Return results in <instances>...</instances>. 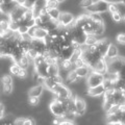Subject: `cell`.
<instances>
[{
	"instance_id": "cell-1",
	"label": "cell",
	"mask_w": 125,
	"mask_h": 125,
	"mask_svg": "<svg viewBox=\"0 0 125 125\" xmlns=\"http://www.w3.org/2000/svg\"><path fill=\"white\" fill-rule=\"evenodd\" d=\"M50 112L52 114L58 118L61 121L65 120V116L67 114V109H66V106L62 100L60 98H54V100L50 103Z\"/></svg>"
},
{
	"instance_id": "cell-2",
	"label": "cell",
	"mask_w": 125,
	"mask_h": 125,
	"mask_svg": "<svg viewBox=\"0 0 125 125\" xmlns=\"http://www.w3.org/2000/svg\"><path fill=\"white\" fill-rule=\"evenodd\" d=\"M108 4L109 2L105 1V0H97L94 1V3L89 6L87 10L88 14H100V13H105L108 10Z\"/></svg>"
},
{
	"instance_id": "cell-3",
	"label": "cell",
	"mask_w": 125,
	"mask_h": 125,
	"mask_svg": "<svg viewBox=\"0 0 125 125\" xmlns=\"http://www.w3.org/2000/svg\"><path fill=\"white\" fill-rule=\"evenodd\" d=\"M103 81H104L103 74H100L94 71H91V73L87 77L88 88H94V87H97V85H100L103 83Z\"/></svg>"
},
{
	"instance_id": "cell-4",
	"label": "cell",
	"mask_w": 125,
	"mask_h": 125,
	"mask_svg": "<svg viewBox=\"0 0 125 125\" xmlns=\"http://www.w3.org/2000/svg\"><path fill=\"white\" fill-rule=\"evenodd\" d=\"M52 93L55 95V98H61V99H68V98H72V93L71 91L64 85L62 83L61 84H56L55 88L53 89Z\"/></svg>"
},
{
	"instance_id": "cell-5",
	"label": "cell",
	"mask_w": 125,
	"mask_h": 125,
	"mask_svg": "<svg viewBox=\"0 0 125 125\" xmlns=\"http://www.w3.org/2000/svg\"><path fill=\"white\" fill-rule=\"evenodd\" d=\"M28 33L32 39H37V40H45V38L48 36V31L38 25L30 27Z\"/></svg>"
},
{
	"instance_id": "cell-6",
	"label": "cell",
	"mask_w": 125,
	"mask_h": 125,
	"mask_svg": "<svg viewBox=\"0 0 125 125\" xmlns=\"http://www.w3.org/2000/svg\"><path fill=\"white\" fill-rule=\"evenodd\" d=\"M25 11H26V9H25L24 6L18 4L9 14V18H10L9 20L10 21H17V22H19L23 18V16H24V14H25Z\"/></svg>"
},
{
	"instance_id": "cell-7",
	"label": "cell",
	"mask_w": 125,
	"mask_h": 125,
	"mask_svg": "<svg viewBox=\"0 0 125 125\" xmlns=\"http://www.w3.org/2000/svg\"><path fill=\"white\" fill-rule=\"evenodd\" d=\"M31 48H33L39 54H42V55L48 51V48H47L46 43L44 40L32 39V40H31Z\"/></svg>"
},
{
	"instance_id": "cell-8",
	"label": "cell",
	"mask_w": 125,
	"mask_h": 125,
	"mask_svg": "<svg viewBox=\"0 0 125 125\" xmlns=\"http://www.w3.org/2000/svg\"><path fill=\"white\" fill-rule=\"evenodd\" d=\"M74 20H75V19H74L72 14H70V13H61L57 22H58V24H60V26L66 27V28H67V27L71 24Z\"/></svg>"
},
{
	"instance_id": "cell-9",
	"label": "cell",
	"mask_w": 125,
	"mask_h": 125,
	"mask_svg": "<svg viewBox=\"0 0 125 125\" xmlns=\"http://www.w3.org/2000/svg\"><path fill=\"white\" fill-rule=\"evenodd\" d=\"M74 105H75V109H76V115L83 116L85 112V108H87L85 101L83 98H80V97L74 96Z\"/></svg>"
},
{
	"instance_id": "cell-10",
	"label": "cell",
	"mask_w": 125,
	"mask_h": 125,
	"mask_svg": "<svg viewBox=\"0 0 125 125\" xmlns=\"http://www.w3.org/2000/svg\"><path fill=\"white\" fill-rule=\"evenodd\" d=\"M109 45H111V43H109V41L106 40V39L98 40V41H97V43L95 44L97 51H98L101 55L104 56V57H105V54H106V51H107Z\"/></svg>"
},
{
	"instance_id": "cell-11",
	"label": "cell",
	"mask_w": 125,
	"mask_h": 125,
	"mask_svg": "<svg viewBox=\"0 0 125 125\" xmlns=\"http://www.w3.org/2000/svg\"><path fill=\"white\" fill-rule=\"evenodd\" d=\"M92 71L103 74V75L106 74V72H107V61L105 60V57L101 58V60L97 62V64L95 65V67L92 69Z\"/></svg>"
},
{
	"instance_id": "cell-12",
	"label": "cell",
	"mask_w": 125,
	"mask_h": 125,
	"mask_svg": "<svg viewBox=\"0 0 125 125\" xmlns=\"http://www.w3.org/2000/svg\"><path fill=\"white\" fill-rule=\"evenodd\" d=\"M105 89L103 84H100V85H97V87H94V88H89L88 89V95L89 96H92V97H97V96H101L103 95L104 92H105Z\"/></svg>"
},
{
	"instance_id": "cell-13",
	"label": "cell",
	"mask_w": 125,
	"mask_h": 125,
	"mask_svg": "<svg viewBox=\"0 0 125 125\" xmlns=\"http://www.w3.org/2000/svg\"><path fill=\"white\" fill-rule=\"evenodd\" d=\"M119 56V50L117 48V46L112 44L109 45L107 51H106V54H105V60L108 61V60H113V58H116Z\"/></svg>"
},
{
	"instance_id": "cell-14",
	"label": "cell",
	"mask_w": 125,
	"mask_h": 125,
	"mask_svg": "<svg viewBox=\"0 0 125 125\" xmlns=\"http://www.w3.org/2000/svg\"><path fill=\"white\" fill-rule=\"evenodd\" d=\"M17 2L16 1H13V2H10V3H5L3 2L2 4H0V9H1V11L2 14H6L9 15L11 10H13L16 6H17Z\"/></svg>"
},
{
	"instance_id": "cell-15",
	"label": "cell",
	"mask_w": 125,
	"mask_h": 125,
	"mask_svg": "<svg viewBox=\"0 0 125 125\" xmlns=\"http://www.w3.org/2000/svg\"><path fill=\"white\" fill-rule=\"evenodd\" d=\"M43 91H44V87H43L42 84H38V85H34V87H32L29 92H28V95L29 97H40L42 94H43Z\"/></svg>"
},
{
	"instance_id": "cell-16",
	"label": "cell",
	"mask_w": 125,
	"mask_h": 125,
	"mask_svg": "<svg viewBox=\"0 0 125 125\" xmlns=\"http://www.w3.org/2000/svg\"><path fill=\"white\" fill-rule=\"evenodd\" d=\"M74 71L77 74V76L79 78H84L88 77V75L91 73V69L88 66H83V67H79V68H75Z\"/></svg>"
},
{
	"instance_id": "cell-17",
	"label": "cell",
	"mask_w": 125,
	"mask_h": 125,
	"mask_svg": "<svg viewBox=\"0 0 125 125\" xmlns=\"http://www.w3.org/2000/svg\"><path fill=\"white\" fill-rule=\"evenodd\" d=\"M58 73H60V67H58V64H53V65L48 66V69H47V75H48V77L58 75Z\"/></svg>"
},
{
	"instance_id": "cell-18",
	"label": "cell",
	"mask_w": 125,
	"mask_h": 125,
	"mask_svg": "<svg viewBox=\"0 0 125 125\" xmlns=\"http://www.w3.org/2000/svg\"><path fill=\"white\" fill-rule=\"evenodd\" d=\"M47 13L50 16L51 20L54 21H57L58 18H60V15H61V11L58 10V9H51V10H47Z\"/></svg>"
},
{
	"instance_id": "cell-19",
	"label": "cell",
	"mask_w": 125,
	"mask_h": 125,
	"mask_svg": "<svg viewBox=\"0 0 125 125\" xmlns=\"http://www.w3.org/2000/svg\"><path fill=\"white\" fill-rule=\"evenodd\" d=\"M67 81L68 83H76L77 80H79L80 78L77 76V74L75 73V71L74 70H72V71H70L69 73H68V75H67Z\"/></svg>"
},
{
	"instance_id": "cell-20",
	"label": "cell",
	"mask_w": 125,
	"mask_h": 125,
	"mask_svg": "<svg viewBox=\"0 0 125 125\" xmlns=\"http://www.w3.org/2000/svg\"><path fill=\"white\" fill-rule=\"evenodd\" d=\"M17 64L20 66L22 69H27L28 68V66H29V58L27 57L26 54H25V55H23L20 60H19V62H17Z\"/></svg>"
},
{
	"instance_id": "cell-21",
	"label": "cell",
	"mask_w": 125,
	"mask_h": 125,
	"mask_svg": "<svg viewBox=\"0 0 125 125\" xmlns=\"http://www.w3.org/2000/svg\"><path fill=\"white\" fill-rule=\"evenodd\" d=\"M60 2L57 0H47L46 1V10H51V9H57Z\"/></svg>"
},
{
	"instance_id": "cell-22",
	"label": "cell",
	"mask_w": 125,
	"mask_h": 125,
	"mask_svg": "<svg viewBox=\"0 0 125 125\" xmlns=\"http://www.w3.org/2000/svg\"><path fill=\"white\" fill-rule=\"evenodd\" d=\"M60 65L62 67V69H65V70L71 69L72 66H74L73 62H72L71 60H62V61L60 62Z\"/></svg>"
},
{
	"instance_id": "cell-23",
	"label": "cell",
	"mask_w": 125,
	"mask_h": 125,
	"mask_svg": "<svg viewBox=\"0 0 125 125\" xmlns=\"http://www.w3.org/2000/svg\"><path fill=\"white\" fill-rule=\"evenodd\" d=\"M19 28H20V24L17 21H10V25H9V29L13 32H18Z\"/></svg>"
},
{
	"instance_id": "cell-24",
	"label": "cell",
	"mask_w": 125,
	"mask_h": 125,
	"mask_svg": "<svg viewBox=\"0 0 125 125\" xmlns=\"http://www.w3.org/2000/svg\"><path fill=\"white\" fill-rule=\"evenodd\" d=\"M9 25H10V20H5V19L0 20V30H1V32L10 30L9 29Z\"/></svg>"
},
{
	"instance_id": "cell-25",
	"label": "cell",
	"mask_w": 125,
	"mask_h": 125,
	"mask_svg": "<svg viewBox=\"0 0 125 125\" xmlns=\"http://www.w3.org/2000/svg\"><path fill=\"white\" fill-rule=\"evenodd\" d=\"M21 70V67L20 66H19L18 64H13L10 66V72L13 74V75H15V76H17L18 75V73H19V71H20Z\"/></svg>"
},
{
	"instance_id": "cell-26",
	"label": "cell",
	"mask_w": 125,
	"mask_h": 125,
	"mask_svg": "<svg viewBox=\"0 0 125 125\" xmlns=\"http://www.w3.org/2000/svg\"><path fill=\"white\" fill-rule=\"evenodd\" d=\"M97 38L95 36H88L87 38V40H85V43H84V45H87V46H92V45H95L96 43H97Z\"/></svg>"
},
{
	"instance_id": "cell-27",
	"label": "cell",
	"mask_w": 125,
	"mask_h": 125,
	"mask_svg": "<svg viewBox=\"0 0 125 125\" xmlns=\"http://www.w3.org/2000/svg\"><path fill=\"white\" fill-rule=\"evenodd\" d=\"M118 75H119L120 79L125 81V57H124L123 62H122V65H121V68H120L119 72H118Z\"/></svg>"
},
{
	"instance_id": "cell-28",
	"label": "cell",
	"mask_w": 125,
	"mask_h": 125,
	"mask_svg": "<svg viewBox=\"0 0 125 125\" xmlns=\"http://www.w3.org/2000/svg\"><path fill=\"white\" fill-rule=\"evenodd\" d=\"M38 55H39V53H38V52H37L33 48H30V49L28 50V51L26 52V56L28 57L29 60H32V61H33L34 58H36Z\"/></svg>"
},
{
	"instance_id": "cell-29",
	"label": "cell",
	"mask_w": 125,
	"mask_h": 125,
	"mask_svg": "<svg viewBox=\"0 0 125 125\" xmlns=\"http://www.w3.org/2000/svg\"><path fill=\"white\" fill-rule=\"evenodd\" d=\"M36 3H37V0H26L25 3L23 4V6H24L26 10H32L34 5H36Z\"/></svg>"
},
{
	"instance_id": "cell-30",
	"label": "cell",
	"mask_w": 125,
	"mask_h": 125,
	"mask_svg": "<svg viewBox=\"0 0 125 125\" xmlns=\"http://www.w3.org/2000/svg\"><path fill=\"white\" fill-rule=\"evenodd\" d=\"M93 3H94V0H81L80 3H79V5H80V7L87 10L89 6H91L93 4Z\"/></svg>"
},
{
	"instance_id": "cell-31",
	"label": "cell",
	"mask_w": 125,
	"mask_h": 125,
	"mask_svg": "<svg viewBox=\"0 0 125 125\" xmlns=\"http://www.w3.org/2000/svg\"><path fill=\"white\" fill-rule=\"evenodd\" d=\"M73 64H74V67H75V68H79V67H83V66H87L83 57H79V58H77V60H75V61L73 62Z\"/></svg>"
},
{
	"instance_id": "cell-32",
	"label": "cell",
	"mask_w": 125,
	"mask_h": 125,
	"mask_svg": "<svg viewBox=\"0 0 125 125\" xmlns=\"http://www.w3.org/2000/svg\"><path fill=\"white\" fill-rule=\"evenodd\" d=\"M111 14H114V13H117V11H119V7L118 5H117V3H112V2H109V4H108V10Z\"/></svg>"
},
{
	"instance_id": "cell-33",
	"label": "cell",
	"mask_w": 125,
	"mask_h": 125,
	"mask_svg": "<svg viewBox=\"0 0 125 125\" xmlns=\"http://www.w3.org/2000/svg\"><path fill=\"white\" fill-rule=\"evenodd\" d=\"M1 81L3 84H13V78H11L10 75H4L2 76Z\"/></svg>"
},
{
	"instance_id": "cell-34",
	"label": "cell",
	"mask_w": 125,
	"mask_h": 125,
	"mask_svg": "<svg viewBox=\"0 0 125 125\" xmlns=\"http://www.w3.org/2000/svg\"><path fill=\"white\" fill-rule=\"evenodd\" d=\"M122 16L123 15L121 14L120 11H117V13L112 14V18L115 22H121V20H122Z\"/></svg>"
},
{
	"instance_id": "cell-35",
	"label": "cell",
	"mask_w": 125,
	"mask_h": 125,
	"mask_svg": "<svg viewBox=\"0 0 125 125\" xmlns=\"http://www.w3.org/2000/svg\"><path fill=\"white\" fill-rule=\"evenodd\" d=\"M11 92H13V84H3V93L10 95Z\"/></svg>"
},
{
	"instance_id": "cell-36",
	"label": "cell",
	"mask_w": 125,
	"mask_h": 125,
	"mask_svg": "<svg viewBox=\"0 0 125 125\" xmlns=\"http://www.w3.org/2000/svg\"><path fill=\"white\" fill-rule=\"evenodd\" d=\"M90 16V18L92 19L93 21H96V22H99V21H103L102 18L100 17V14H88Z\"/></svg>"
},
{
	"instance_id": "cell-37",
	"label": "cell",
	"mask_w": 125,
	"mask_h": 125,
	"mask_svg": "<svg viewBox=\"0 0 125 125\" xmlns=\"http://www.w3.org/2000/svg\"><path fill=\"white\" fill-rule=\"evenodd\" d=\"M52 79V81L54 83H56V84H61V83H62V78L60 76V74L58 75H55V76H52V77H50Z\"/></svg>"
},
{
	"instance_id": "cell-38",
	"label": "cell",
	"mask_w": 125,
	"mask_h": 125,
	"mask_svg": "<svg viewBox=\"0 0 125 125\" xmlns=\"http://www.w3.org/2000/svg\"><path fill=\"white\" fill-rule=\"evenodd\" d=\"M116 39H117V42L118 43H120V44H122V45H125V33H119Z\"/></svg>"
},
{
	"instance_id": "cell-39",
	"label": "cell",
	"mask_w": 125,
	"mask_h": 125,
	"mask_svg": "<svg viewBox=\"0 0 125 125\" xmlns=\"http://www.w3.org/2000/svg\"><path fill=\"white\" fill-rule=\"evenodd\" d=\"M26 122V119L25 118H17L14 121V125H25Z\"/></svg>"
},
{
	"instance_id": "cell-40",
	"label": "cell",
	"mask_w": 125,
	"mask_h": 125,
	"mask_svg": "<svg viewBox=\"0 0 125 125\" xmlns=\"http://www.w3.org/2000/svg\"><path fill=\"white\" fill-rule=\"evenodd\" d=\"M28 102H29V104H31V105H38L39 102H40V100H39L38 97H29Z\"/></svg>"
},
{
	"instance_id": "cell-41",
	"label": "cell",
	"mask_w": 125,
	"mask_h": 125,
	"mask_svg": "<svg viewBox=\"0 0 125 125\" xmlns=\"http://www.w3.org/2000/svg\"><path fill=\"white\" fill-rule=\"evenodd\" d=\"M26 76H27V71H26V69H22V68H21V70H20V71H19V73H18L17 77L23 79V78H26Z\"/></svg>"
},
{
	"instance_id": "cell-42",
	"label": "cell",
	"mask_w": 125,
	"mask_h": 125,
	"mask_svg": "<svg viewBox=\"0 0 125 125\" xmlns=\"http://www.w3.org/2000/svg\"><path fill=\"white\" fill-rule=\"evenodd\" d=\"M28 30H29V27H27L26 25H20V28H19L18 32L20 34H23V33L28 32Z\"/></svg>"
},
{
	"instance_id": "cell-43",
	"label": "cell",
	"mask_w": 125,
	"mask_h": 125,
	"mask_svg": "<svg viewBox=\"0 0 125 125\" xmlns=\"http://www.w3.org/2000/svg\"><path fill=\"white\" fill-rule=\"evenodd\" d=\"M21 39H22V41H25V42H31V40H32V38L29 36L28 32L21 34Z\"/></svg>"
},
{
	"instance_id": "cell-44",
	"label": "cell",
	"mask_w": 125,
	"mask_h": 125,
	"mask_svg": "<svg viewBox=\"0 0 125 125\" xmlns=\"http://www.w3.org/2000/svg\"><path fill=\"white\" fill-rule=\"evenodd\" d=\"M6 42H7V39H6L4 36H3V33H2V32H0V47L5 46Z\"/></svg>"
},
{
	"instance_id": "cell-45",
	"label": "cell",
	"mask_w": 125,
	"mask_h": 125,
	"mask_svg": "<svg viewBox=\"0 0 125 125\" xmlns=\"http://www.w3.org/2000/svg\"><path fill=\"white\" fill-rule=\"evenodd\" d=\"M58 125H75L73 121H68V120H62Z\"/></svg>"
},
{
	"instance_id": "cell-46",
	"label": "cell",
	"mask_w": 125,
	"mask_h": 125,
	"mask_svg": "<svg viewBox=\"0 0 125 125\" xmlns=\"http://www.w3.org/2000/svg\"><path fill=\"white\" fill-rule=\"evenodd\" d=\"M3 117H4V106L0 103V119H2Z\"/></svg>"
},
{
	"instance_id": "cell-47",
	"label": "cell",
	"mask_w": 125,
	"mask_h": 125,
	"mask_svg": "<svg viewBox=\"0 0 125 125\" xmlns=\"http://www.w3.org/2000/svg\"><path fill=\"white\" fill-rule=\"evenodd\" d=\"M3 56H5L4 47H0V57H3Z\"/></svg>"
},
{
	"instance_id": "cell-48",
	"label": "cell",
	"mask_w": 125,
	"mask_h": 125,
	"mask_svg": "<svg viewBox=\"0 0 125 125\" xmlns=\"http://www.w3.org/2000/svg\"><path fill=\"white\" fill-rule=\"evenodd\" d=\"M61 122H62V121H61L60 119H58V118H55V119L53 120V124H54V125H58Z\"/></svg>"
},
{
	"instance_id": "cell-49",
	"label": "cell",
	"mask_w": 125,
	"mask_h": 125,
	"mask_svg": "<svg viewBox=\"0 0 125 125\" xmlns=\"http://www.w3.org/2000/svg\"><path fill=\"white\" fill-rule=\"evenodd\" d=\"M106 125H122L120 122H117V123H112V122H107Z\"/></svg>"
},
{
	"instance_id": "cell-50",
	"label": "cell",
	"mask_w": 125,
	"mask_h": 125,
	"mask_svg": "<svg viewBox=\"0 0 125 125\" xmlns=\"http://www.w3.org/2000/svg\"><path fill=\"white\" fill-rule=\"evenodd\" d=\"M122 20H123V21L125 22V14H124V15L122 16Z\"/></svg>"
},
{
	"instance_id": "cell-51",
	"label": "cell",
	"mask_w": 125,
	"mask_h": 125,
	"mask_svg": "<svg viewBox=\"0 0 125 125\" xmlns=\"http://www.w3.org/2000/svg\"><path fill=\"white\" fill-rule=\"evenodd\" d=\"M3 2H4V0H0V4H2Z\"/></svg>"
},
{
	"instance_id": "cell-52",
	"label": "cell",
	"mask_w": 125,
	"mask_h": 125,
	"mask_svg": "<svg viewBox=\"0 0 125 125\" xmlns=\"http://www.w3.org/2000/svg\"><path fill=\"white\" fill-rule=\"evenodd\" d=\"M2 15V11H1V9H0V16Z\"/></svg>"
}]
</instances>
